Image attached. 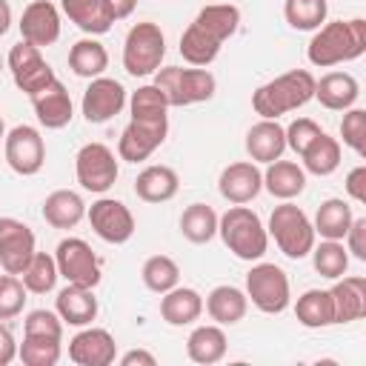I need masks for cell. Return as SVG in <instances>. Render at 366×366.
Segmentation results:
<instances>
[{
    "mask_svg": "<svg viewBox=\"0 0 366 366\" xmlns=\"http://www.w3.org/2000/svg\"><path fill=\"white\" fill-rule=\"evenodd\" d=\"M240 26V9L232 3H212L197 11V17L189 23V29L180 34V54L186 63L206 69L217 54L220 46L237 31Z\"/></svg>",
    "mask_w": 366,
    "mask_h": 366,
    "instance_id": "cell-1",
    "label": "cell"
},
{
    "mask_svg": "<svg viewBox=\"0 0 366 366\" xmlns=\"http://www.w3.org/2000/svg\"><path fill=\"white\" fill-rule=\"evenodd\" d=\"M366 51V20H332L320 29H315V37L306 46V57L312 66L329 69L337 63L357 60Z\"/></svg>",
    "mask_w": 366,
    "mask_h": 366,
    "instance_id": "cell-2",
    "label": "cell"
},
{
    "mask_svg": "<svg viewBox=\"0 0 366 366\" xmlns=\"http://www.w3.org/2000/svg\"><path fill=\"white\" fill-rule=\"evenodd\" d=\"M315 97V74L306 69H292L269 83H263L252 94V109L263 120H277L280 114H289L300 106H306Z\"/></svg>",
    "mask_w": 366,
    "mask_h": 366,
    "instance_id": "cell-3",
    "label": "cell"
},
{
    "mask_svg": "<svg viewBox=\"0 0 366 366\" xmlns=\"http://www.w3.org/2000/svg\"><path fill=\"white\" fill-rule=\"evenodd\" d=\"M217 234L226 243V249L240 260H260L269 249V232L257 212H252L246 203H232L217 217Z\"/></svg>",
    "mask_w": 366,
    "mask_h": 366,
    "instance_id": "cell-4",
    "label": "cell"
},
{
    "mask_svg": "<svg viewBox=\"0 0 366 366\" xmlns=\"http://www.w3.org/2000/svg\"><path fill=\"white\" fill-rule=\"evenodd\" d=\"M154 86L163 92L169 106H192L203 103L214 94L217 80L209 69H183V66H163L154 71Z\"/></svg>",
    "mask_w": 366,
    "mask_h": 366,
    "instance_id": "cell-5",
    "label": "cell"
},
{
    "mask_svg": "<svg viewBox=\"0 0 366 366\" xmlns=\"http://www.w3.org/2000/svg\"><path fill=\"white\" fill-rule=\"evenodd\" d=\"M266 232L274 237L277 249L292 260L306 257L312 252V246H315V237H317L312 220L306 217V212L300 206H295L292 200H283L280 206H274Z\"/></svg>",
    "mask_w": 366,
    "mask_h": 366,
    "instance_id": "cell-6",
    "label": "cell"
},
{
    "mask_svg": "<svg viewBox=\"0 0 366 366\" xmlns=\"http://www.w3.org/2000/svg\"><path fill=\"white\" fill-rule=\"evenodd\" d=\"M166 57V37L157 23H134L123 40V69L132 77H149Z\"/></svg>",
    "mask_w": 366,
    "mask_h": 366,
    "instance_id": "cell-7",
    "label": "cell"
},
{
    "mask_svg": "<svg viewBox=\"0 0 366 366\" xmlns=\"http://www.w3.org/2000/svg\"><path fill=\"white\" fill-rule=\"evenodd\" d=\"M246 297L263 312V315H280L286 312L292 300L289 277L274 263H254L246 274Z\"/></svg>",
    "mask_w": 366,
    "mask_h": 366,
    "instance_id": "cell-8",
    "label": "cell"
},
{
    "mask_svg": "<svg viewBox=\"0 0 366 366\" xmlns=\"http://www.w3.org/2000/svg\"><path fill=\"white\" fill-rule=\"evenodd\" d=\"M54 263H57V274L66 283H77V286H89L94 289L100 283V260L92 252V246L80 237H63L54 249Z\"/></svg>",
    "mask_w": 366,
    "mask_h": 366,
    "instance_id": "cell-9",
    "label": "cell"
},
{
    "mask_svg": "<svg viewBox=\"0 0 366 366\" xmlns=\"http://www.w3.org/2000/svg\"><path fill=\"white\" fill-rule=\"evenodd\" d=\"M74 174L86 192L103 194L114 186V180L120 174L117 157L106 143H86L74 157Z\"/></svg>",
    "mask_w": 366,
    "mask_h": 366,
    "instance_id": "cell-10",
    "label": "cell"
},
{
    "mask_svg": "<svg viewBox=\"0 0 366 366\" xmlns=\"http://www.w3.org/2000/svg\"><path fill=\"white\" fill-rule=\"evenodd\" d=\"M6 63H9V71H11L14 86H17L23 94H29V97L37 94L40 89H46L51 80H57V77H54V69L43 60L40 49L31 46V43H26V40H20V43L11 46Z\"/></svg>",
    "mask_w": 366,
    "mask_h": 366,
    "instance_id": "cell-11",
    "label": "cell"
},
{
    "mask_svg": "<svg viewBox=\"0 0 366 366\" xmlns=\"http://www.w3.org/2000/svg\"><path fill=\"white\" fill-rule=\"evenodd\" d=\"M3 152H6V163L11 172L31 177L43 169L46 163V143L43 134L34 126H14L6 137H3Z\"/></svg>",
    "mask_w": 366,
    "mask_h": 366,
    "instance_id": "cell-12",
    "label": "cell"
},
{
    "mask_svg": "<svg viewBox=\"0 0 366 366\" xmlns=\"http://www.w3.org/2000/svg\"><path fill=\"white\" fill-rule=\"evenodd\" d=\"M86 217H89L94 234L112 246H120V243L132 240V234H134V214L129 212V206L123 200L100 197L86 209Z\"/></svg>",
    "mask_w": 366,
    "mask_h": 366,
    "instance_id": "cell-13",
    "label": "cell"
},
{
    "mask_svg": "<svg viewBox=\"0 0 366 366\" xmlns=\"http://www.w3.org/2000/svg\"><path fill=\"white\" fill-rule=\"evenodd\" d=\"M169 134V117L163 120H129L117 140V157L126 163H143L149 160Z\"/></svg>",
    "mask_w": 366,
    "mask_h": 366,
    "instance_id": "cell-14",
    "label": "cell"
},
{
    "mask_svg": "<svg viewBox=\"0 0 366 366\" xmlns=\"http://www.w3.org/2000/svg\"><path fill=\"white\" fill-rule=\"evenodd\" d=\"M34 252V232L17 217H0V269L6 274H20Z\"/></svg>",
    "mask_w": 366,
    "mask_h": 366,
    "instance_id": "cell-15",
    "label": "cell"
},
{
    "mask_svg": "<svg viewBox=\"0 0 366 366\" xmlns=\"http://www.w3.org/2000/svg\"><path fill=\"white\" fill-rule=\"evenodd\" d=\"M126 106V89L120 80L114 77H92L89 89L83 92V100H80V109H83V117L86 123H106L112 117H117Z\"/></svg>",
    "mask_w": 366,
    "mask_h": 366,
    "instance_id": "cell-16",
    "label": "cell"
},
{
    "mask_svg": "<svg viewBox=\"0 0 366 366\" xmlns=\"http://www.w3.org/2000/svg\"><path fill=\"white\" fill-rule=\"evenodd\" d=\"M17 26H20V37L26 43L43 49V46L57 43V37H60V11L49 0H34L23 9V17Z\"/></svg>",
    "mask_w": 366,
    "mask_h": 366,
    "instance_id": "cell-17",
    "label": "cell"
},
{
    "mask_svg": "<svg viewBox=\"0 0 366 366\" xmlns=\"http://www.w3.org/2000/svg\"><path fill=\"white\" fill-rule=\"evenodd\" d=\"M217 189L229 203H252L263 189V172L254 160L229 163L217 177Z\"/></svg>",
    "mask_w": 366,
    "mask_h": 366,
    "instance_id": "cell-18",
    "label": "cell"
},
{
    "mask_svg": "<svg viewBox=\"0 0 366 366\" xmlns=\"http://www.w3.org/2000/svg\"><path fill=\"white\" fill-rule=\"evenodd\" d=\"M69 357L77 366H109L117 357V343L112 332L89 326L69 340Z\"/></svg>",
    "mask_w": 366,
    "mask_h": 366,
    "instance_id": "cell-19",
    "label": "cell"
},
{
    "mask_svg": "<svg viewBox=\"0 0 366 366\" xmlns=\"http://www.w3.org/2000/svg\"><path fill=\"white\" fill-rule=\"evenodd\" d=\"M29 100L34 106V114H37L40 126H46V129H63L74 117L71 97H69V92H66V86L60 80H51L46 89H40Z\"/></svg>",
    "mask_w": 366,
    "mask_h": 366,
    "instance_id": "cell-20",
    "label": "cell"
},
{
    "mask_svg": "<svg viewBox=\"0 0 366 366\" xmlns=\"http://www.w3.org/2000/svg\"><path fill=\"white\" fill-rule=\"evenodd\" d=\"M54 312L69 326H89L97 317L94 289L77 286V283H66V289H60L57 297H54Z\"/></svg>",
    "mask_w": 366,
    "mask_h": 366,
    "instance_id": "cell-21",
    "label": "cell"
},
{
    "mask_svg": "<svg viewBox=\"0 0 366 366\" xmlns=\"http://www.w3.org/2000/svg\"><path fill=\"white\" fill-rule=\"evenodd\" d=\"M329 295L335 306V323H352L366 315V277H337Z\"/></svg>",
    "mask_w": 366,
    "mask_h": 366,
    "instance_id": "cell-22",
    "label": "cell"
},
{
    "mask_svg": "<svg viewBox=\"0 0 366 366\" xmlns=\"http://www.w3.org/2000/svg\"><path fill=\"white\" fill-rule=\"evenodd\" d=\"M315 97L329 112H346L360 97V83L349 71H329L315 80Z\"/></svg>",
    "mask_w": 366,
    "mask_h": 366,
    "instance_id": "cell-23",
    "label": "cell"
},
{
    "mask_svg": "<svg viewBox=\"0 0 366 366\" xmlns=\"http://www.w3.org/2000/svg\"><path fill=\"white\" fill-rule=\"evenodd\" d=\"M203 315V295L192 286H174L160 295V317L169 326H192Z\"/></svg>",
    "mask_w": 366,
    "mask_h": 366,
    "instance_id": "cell-24",
    "label": "cell"
},
{
    "mask_svg": "<svg viewBox=\"0 0 366 366\" xmlns=\"http://www.w3.org/2000/svg\"><path fill=\"white\" fill-rule=\"evenodd\" d=\"M246 152L254 163H272L277 157H283L286 152V132L277 120H263L254 123L246 132Z\"/></svg>",
    "mask_w": 366,
    "mask_h": 366,
    "instance_id": "cell-25",
    "label": "cell"
},
{
    "mask_svg": "<svg viewBox=\"0 0 366 366\" xmlns=\"http://www.w3.org/2000/svg\"><path fill=\"white\" fill-rule=\"evenodd\" d=\"M263 189L277 200H295L306 189V172L295 160H272L263 172Z\"/></svg>",
    "mask_w": 366,
    "mask_h": 366,
    "instance_id": "cell-26",
    "label": "cell"
},
{
    "mask_svg": "<svg viewBox=\"0 0 366 366\" xmlns=\"http://www.w3.org/2000/svg\"><path fill=\"white\" fill-rule=\"evenodd\" d=\"M203 306H206V312H209V317H212L214 323L232 326V323H240V320L246 317V312H249V297H246L243 289L223 283V286H214V289L206 295V303H203Z\"/></svg>",
    "mask_w": 366,
    "mask_h": 366,
    "instance_id": "cell-27",
    "label": "cell"
},
{
    "mask_svg": "<svg viewBox=\"0 0 366 366\" xmlns=\"http://www.w3.org/2000/svg\"><path fill=\"white\" fill-rule=\"evenodd\" d=\"M180 189V177L172 166H146L137 180H134V194L143 200V203H166L177 194Z\"/></svg>",
    "mask_w": 366,
    "mask_h": 366,
    "instance_id": "cell-28",
    "label": "cell"
},
{
    "mask_svg": "<svg viewBox=\"0 0 366 366\" xmlns=\"http://www.w3.org/2000/svg\"><path fill=\"white\" fill-rule=\"evenodd\" d=\"M226 349H229V340H226V332L220 329V323L197 326V329H192V335L186 340L189 360L192 363H200V366L220 363L226 357Z\"/></svg>",
    "mask_w": 366,
    "mask_h": 366,
    "instance_id": "cell-29",
    "label": "cell"
},
{
    "mask_svg": "<svg viewBox=\"0 0 366 366\" xmlns=\"http://www.w3.org/2000/svg\"><path fill=\"white\" fill-rule=\"evenodd\" d=\"M86 217V203L71 189H57L43 200V220L51 229H74Z\"/></svg>",
    "mask_w": 366,
    "mask_h": 366,
    "instance_id": "cell-30",
    "label": "cell"
},
{
    "mask_svg": "<svg viewBox=\"0 0 366 366\" xmlns=\"http://www.w3.org/2000/svg\"><path fill=\"white\" fill-rule=\"evenodd\" d=\"M60 9L89 37L106 34L112 29V23H114V17L109 14V9H106L103 0H60Z\"/></svg>",
    "mask_w": 366,
    "mask_h": 366,
    "instance_id": "cell-31",
    "label": "cell"
},
{
    "mask_svg": "<svg viewBox=\"0 0 366 366\" xmlns=\"http://www.w3.org/2000/svg\"><path fill=\"white\" fill-rule=\"evenodd\" d=\"M295 317L306 329H326L335 323V306L329 289H309L295 303Z\"/></svg>",
    "mask_w": 366,
    "mask_h": 366,
    "instance_id": "cell-32",
    "label": "cell"
},
{
    "mask_svg": "<svg viewBox=\"0 0 366 366\" xmlns=\"http://www.w3.org/2000/svg\"><path fill=\"white\" fill-rule=\"evenodd\" d=\"M69 69L77 77H100L109 69V51L100 40L94 37H83L69 49Z\"/></svg>",
    "mask_w": 366,
    "mask_h": 366,
    "instance_id": "cell-33",
    "label": "cell"
},
{
    "mask_svg": "<svg viewBox=\"0 0 366 366\" xmlns=\"http://www.w3.org/2000/svg\"><path fill=\"white\" fill-rule=\"evenodd\" d=\"M352 217H355V214H352V206H349L346 200L329 197V200H323V203L317 206L312 226H315V234H320L323 240H343V234H346Z\"/></svg>",
    "mask_w": 366,
    "mask_h": 366,
    "instance_id": "cell-34",
    "label": "cell"
},
{
    "mask_svg": "<svg viewBox=\"0 0 366 366\" xmlns=\"http://www.w3.org/2000/svg\"><path fill=\"white\" fill-rule=\"evenodd\" d=\"M300 160H303V172L317 174V177H329L340 166V143L335 137H329L326 132H320L312 140V146L300 154Z\"/></svg>",
    "mask_w": 366,
    "mask_h": 366,
    "instance_id": "cell-35",
    "label": "cell"
},
{
    "mask_svg": "<svg viewBox=\"0 0 366 366\" xmlns=\"http://www.w3.org/2000/svg\"><path fill=\"white\" fill-rule=\"evenodd\" d=\"M180 234L189 240V243H209L214 234H217V212L206 203H192L183 209L180 214Z\"/></svg>",
    "mask_w": 366,
    "mask_h": 366,
    "instance_id": "cell-36",
    "label": "cell"
},
{
    "mask_svg": "<svg viewBox=\"0 0 366 366\" xmlns=\"http://www.w3.org/2000/svg\"><path fill=\"white\" fill-rule=\"evenodd\" d=\"M17 277L23 280L26 292H31V295H49V292L57 286V277H60V274H57V263H54L51 254L34 252L31 260H29V266H26Z\"/></svg>",
    "mask_w": 366,
    "mask_h": 366,
    "instance_id": "cell-37",
    "label": "cell"
},
{
    "mask_svg": "<svg viewBox=\"0 0 366 366\" xmlns=\"http://www.w3.org/2000/svg\"><path fill=\"white\" fill-rule=\"evenodd\" d=\"M140 277H143V286L154 295H163L169 289H174L180 283V266L169 257V254H152L143 269H140Z\"/></svg>",
    "mask_w": 366,
    "mask_h": 366,
    "instance_id": "cell-38",
    "label": "cell"
},
{
    "mask_svg": "<svg viewBox=\"0 0 366 366\" xmlns=\"http://www.w3.org/2000/svg\"><path fill=\"white\" fill-rule=\"evenodd\" d=\"M329 3L326 0H286L283 3V17L292 29L297 31H315L326 23Z\"/></svg>",
    "mask_w": 366,
    "mask_h": 366,
    "instance_id": "cell-39",
    "label": "cell"
},
{
    "mask_svg": "<svg viewBox=\"0 0 366 366\" xmlns=\"http://www.w3.org/2000/svg\"><path fill=\"white\" fill-rule=\"evenodd\" d=\"M312 263H315V272L320 277H329V280H337L346 274L349 269V252L340 240H323L320 246H312Z\"/></svg>",
    "mask_w": 366,
    "mask_h": 366,
    "instance_id": "cell-40",
    "label": "cell"
},
{
    "mask_svg": "<svg viewBox=\"0 0 366 366\" xmlns=\"http://www.w3.org/2000/svg\"><path fill=\"white\" fill-rule=\"evenodd\" d=\"M63 340L57 337H37V335H23V343L17 346V357L26 366H54L60 360V346Z\"/></svg>",
    "mask_w": 366,
    "mask_h": 366,
    "instance_id": "cell-41",
    "label": "cell"
},
{
    "mask_svg": "<svg viewBox=\"0 0 366 366\" xmlns=\"http://www.w3.org/2000/svg\"><path fill=\"white\" fill-rule=\"evenodd\" d=\"M129 112H132V120H163L169 117V103L163 97V92L154 86V83H146L140 86L132 100H129Z\"/></svg>",
    "mask_w": 366,
    "mask_h": 366,
    "instance_id": "cell-42",
    "label": "cell"
},
{
    "mask_svg": "<svg viewBox=\"0 0 366 366\" xmlns=\"http://www.w3.org/2000/svg\"><path fill=\"white\" fill-rule=\"evenodd\" d=\"M26 306V286L17 274L0 277V320H11Z\"/></svg>",
    "mask_w": 366,
    "mask_h": 366,
    "instance_id": "cell-43",
    "label": "cell"
},
{
    "mask_svg": "<svg viewBox=\"0 0 366 366\" xmlns=\"http://www.w3.org/2000/svg\"><path fill=\"white\" fill-rule=\"evenodd\" d=\"M340 137L355 154L366 152V112L363 109H355V106L346 109V114L340 120Z\"/></svg>",
    "mask_w": 366,
    "mask_h": 366,
    "instance_id": "cell-44",
    "label": "cell"
},
{
    "mask_svg": "<svg viewBox=\"0 0 366 366\" xmlns=\"http://www.w3.org/2000/svg\"><path fill=\"white\" fill-rule=\"evenodd\" d=\"M23 335H37V337H57L63 340V320L57 312L49 309H34L23 320Z\"/></svg>",
    "mask_w": 366,
    "mask_h": 366,
    "instance_id": "cell-45",
    "label": "cell"
},
{
    "mask_svg": "<svg viewBox=\"0 0 366 366\" xmlns=\"http://www.w3.org/2000/svg\"><path fill=\"white\" fill-rule=\"evenodd\" d=\"M283 132H286V146H289V149H292V152L300 157V154H303V152L312 146V140H315V137H317L323 129H320V126H317L312 117H297V120H292V123H289Z\"/></svg>",
    "mask_w": 366,
    "mask_h": 366,
    "instance_id": "cell-46",
    "label": "cell"
},
{
    "mask_svg": "<svg viewBox=\"0 0 366 366\" xmlns=\"http://www.w3.org/2000/svg\"><path fill=\"white\" fill-rule=\"evenodd\" d=\"M343 240H346V252H352V257L366 260V217H352Z\"/></svg>",
    "mask_w": 366,
    "mask_h": 366,
    "instance_id": "cell-47",
    "label": "cell"
},
{
    "mask_svg": "<svg viewBox=\"0 0 366 366\" xmlns=\"http://www.w3.org/2000/svg\"><path fill=\"white\" fill-rule=\"evenodd\" d=\"M346 192L355 203H366V166H355L349 174H346Z\"/></svg>",
    "mask_w": 366,
    "mask_h": 366,
    "instance_id": "cell-48",
    "label": "cell"
},
{
    "mask_svg": "<svg viewBox=\"0 0 366 366\" xmlns=\"http://www.w3.org/2000/svg\"><path fill=\"white\" fill-rule=\"evenodd\" d=\"M17 357V340L11 335V329L0 320V366H9Z\"/></svg>",
    "mask_w": 366,
    "mask_h": 366,
    "instance_id": "cell-49",
    "label": "cell"
},
{
    "mask_svg": "<svg viewBox=\"0 0 366 366\" xmlns=\"http://www.w3.org/2000/svg\"><path fill=\"white\" fill-rule=\"evenodd\" d=\"M120 363H123V366H134V363H140V366H154L157 357H154L152 352H146V349H132V352H126V355L120 357Z\"/></svg>",
    "mask_w": 366,
    "mask_h": 366,
    "instance_id": "cell-50",
    "label": "cell"
},
{
    "mask_svg": "<svg viewBox=\"0 0 366 366\" xmlns=\"http://www.w3.org/2000/svg\"><path fill=\"white\" fill-rule=\"evenodd\" d=\"M103 3H106L109 14H112L114 20H126V17L134 11V6H137V0H103Z\"/></svg>",
    "mask_w": 366,
    "mask_h": 366,
    "instance_id": "cell-51",
    "label": "cell"
},
{
    "mask_svg": "<svg viewBox=\"0 0 366 366\" xmlns=\"http://www.w3.org/2000/svg\"><path fill=\"white\" fill-rule=\"evenodd\" d=\"M11 29V6L9 0H0V37Z\"/></svg>",
    "mask_w": 366,
    "mask_h": 366,
    "instance_id": "cell-52",
    "label": "cell"
},
{
    "mask_svg": "<svg viewBox=\"0 0 366 366\" xmlns=\"http://www.w3.org/2000/svg\"><path fill=\"white\" fill-rule=\"evenodd\" d=\"M6 137V126H3V117H0V140Z\"/></svg>",
    "mask_w": 366,
    "mask_h": 366,
    "instance_id": "cell-53",
    "label": "cell"
},
{
    "mask_svg": "<svg viewBox=\"0 0 366 366\" xmlns=\"http://www.w3.org/2000/svg\"><path fill=\"white\" fill-rule=\"evenodd\" d=\"M0 69H3V57H0Z\"/></svg>",
    "mask_w": 366,
    "mask_h": 366,
    "instance_id": "cell-54",
    "label": "cell"
}]
</instances>
